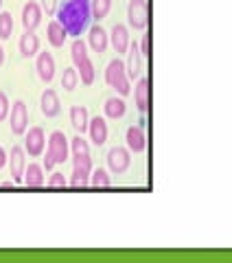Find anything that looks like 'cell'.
<instances>
[{"label": "cell", "mask_w": 232, "mask_h": 263, "mask_svg": "<svg viewBox=\"0 0 232 263\" xmlns=\"http://www.w3.org/2000/svg\"><path fill=\"white\" fill-rule=\"evenodd\" d=\"M9 125H11V132L13 134H27L29 129V110H27V103L18 99L13 105H11V112H9Z\"/></svg>", "instance_id": "obj_6"}, {"label": "cell", "mask_w": 232, "mask_h": 263, "mask_svg": "<svg viewBox=\"0 0 232 263\" xmlns=\"http://www.w3.org/2000/svg\"><path fill=\"white\" fill-rule=\"evenodd\" d=\"M103 112L107 119H121L123 114L127 112V105L123 101V97H110L103 105Z\"/></svg>", "instance_id": "obj_24"}, {"label": "cell", "mask_w": 232, "mask_h": 263, "mask_svg": "<svg viewBox=\"0 0 232 263\" xmlns=\"http://www.w3.org/2000/svg\"><path fill=\"white\" fill-rule=\"evenodd\" d=\"M143 60L145 57H143V53H140L138 42H131L129 51H127V64H125L129 79H136V77L143 75Z\"/></svg>", "instance_id": "obj_14"}, {"label": "cell", "mask_w": 232, "mask_h": 263, "mask_svg": "<svg viewBox=\"0 0 232 263\" xmlns=\"http://www.w3.org/2000/svg\"><path fill=\"white\" fill-rule=\"evenodd\" d=\"M40 7H42V11L48 15V18H53L60 9V0H40Z\"/></svg>", "instance_id": "obj_30"}, {"label": "cell", "mask_w": 232, "mask_h": 263, "mask_svg": "<svg viewBox=\"0 0 232 263\" xmlns=\"http://www.w3.org/2000/svg\"><path fill=\"white\" fill-rule=\"evenodd\" d=\"M68 186L86 189V186H90V176H84V174H79V171H72V178L68 180Z\"/></svg>", "instance_id": "obj_29"}, {"label": "cell", "mask_w": 232, "mask_h": 263, "mask_svg": "<svg viewBox=\"0 0 232 263\" xmlns=\"http://www.w3.org/2000/svg\"><path fill=\"white\" fill-rule=\"evenodd\" d=\"M70 55H72L74 68H77V72H79L81 84L92 86L94 84V77H96V70H94V64H92V60H90V55H88V46H86L84 40H79V37L72 40Z\"/></svg>", "instance_id": "obj_2"}, {"label": "cell", "mask_w": 232, "mask_h": 263, "mask_svg": "<svg viewBox=\"0 0 232 263\" xmlns=\"http://www.w3.org/2000/svg\"><path fill=\"white\" fill-rule=\"evenodd\" d=\"M55 164H57V162H55V158H53V156L46 152V156H44V162H42V167H44V169H48V171H51V169L55 167Z\"/></svg>", "instance_id": "obj_33"}, {"label": "cell", "mask_w": 232, "mask_h": 263, "mask_svg": "<svg viewBox=\"0 0 232 263\" xmlns=\"http://www.w3.org/2000/svg\"><path fill=\"white\" fill-rule=\"evenodd\" d=\"M0 7H3V0H0Z\"/></svg>", "instance_id": "obj_38"}, {"label": "cell", "mask_w": 232, "mask_h": 263, "mask_svg": "<svg viewBox=\"0 0 232 263\" xmlns=\"http://www.w3.org/2000/svg\"><path fill=\"white\" fill-rule=\"evenodd\" d=\"M9 112H11V103H9V97L5 92H0V123L9 119Z\"/></svg>", "instance_id": "obj_31"}, {"label": "cell", "mask_w": 232, "mask_h": 263, "mask_svg": "<svg viewBox=\"0 0 232 263\" xmlns=\"http://www.w3.org/2000/svg\"><path fill=\"white\" fill-rule=\"evenodd\" d=\"M11 186H13V180H11V182H9V180H7V182L0 184V189H11Z\"/></svg>", "instance_id": "obj_36"}, {"label": "cell", "mask_w": 232, "mask_h": 263, "mask_svg": "<svg viewBox=\"0 0 232 263\" xmlns=\"http://www.w3.org/2000/svg\"><path fill=\"white\" fill-rule=\"evenodd\" d=\"M140 53H143V57H149V35H145L143 40H140Z\"/></svg>", "instance_id": "obj_34"}, {"label": "cell", "mask_w": 232, "mask_h": 263, "mask_svg": "<svg viewBox=\"0 0 232 263\" xmlns=\"http://www.w3.org/2000/svg\"><path fill=\"white\" fill-rule=\"evenodd\" d=\"M79 72H77V68H66L64 70V75H62V88L66 90V92H72L74 88L79 86Z\"/></svg>", "instance_id": "obj_27"}, {"label": "cell", "mask_w": 232, "mask_h": 263, "mask_svg": "<svg viewBox=\"0 0 232 263\" xmlns=\"http://www.w3.org/2000/svg\"><path fill=\"white\" fill-rule=\"evenodd\" d=\"M70 152H72V171H79L84 176L92 174V156H90V145L81 134H77L70 141Z\"/></svg>", "instance_id": "obj_4"}, {"label": "cell", "mask_w": 232, "mask_h": 263, "mask_svg": "<svg viewBox=\"0 0 232 263\" xmlns=\"http://www.w3.org/2000/svg\"><path fill=\"white\" fill-rule=\"evenodd\" d=\"M134 101H136L138 112H147V105H149V81H147V77H138V84L134 88Z\"/></svg>", "instance_id": "obj_23"}, {"label": "cell", "mask_w": 232, "mask_h": 263, "mask_svg": "<svg viewBox=\"0 0 232 263\" xmlns=\"http://www.w3.org/2000/svg\"><path fill=\"white\" fill-rule=\"evenodd\" d=\"M13 33V18L9 11H0V40H9Z\"/></svg>", "instance_id": "obj_28"}, {"label": "cell", "mask_w": 232, "mask_h": 263, "mask_svg": "<svg viewBox=\"0 0 232 263\" xmlns=\"http://www.w3.org/2000/svg\"><path fill=\"white\" fill-rule=\"evenodd\" d=\"M70 123H72V127L77 129V134L88 132V125H90L88 108H84V105H72L70 108Z\"/></svg>", "instance_id": "obj_22"}, {"label": "cell", "mask_w": 232, "mask_h": 263, "mask_svg": "<svg viewBox=\"0 0 232 263\" xmlns=\"http://www.w3.org/2000/svg\"><path fill=\"white\" fill-rule=\"evenodd\" d=\"M127 22L131 29L145 31L149 24V7L147 0H129L127 5Z\"/></svg>", "instance_id": "obj_5"}, {"label": "cell", "mask_w": 232, "mask_h": 263, "mask_svg": "<svg viewBox=\"0 0 232 263\" xmlns=\"http://www.w3.org/2000/svg\"><path fill=\"white\" fill-rule=\"evenodd\" d=\"M131 164V152L127 147H114V149L107 152V167H110L112 174L121 176L125 174Z\"/></svg>", "instance_id": "obj_8"}, {"label": "cell", "mask_w": 232, "mask_h": 263, "mask_svg": "<svg viewBox=\"0 0 232 263\" xmlns=\"http://www.w3.org/2000/svg\"><path fill=\"white\" fill-rule=\"evenodd\" d=\"M90 7H92V20L99 22L112 11V0H90Z\"/></svg>", "instance_id": "obj_26"}, {"label": "cell", "mask_w": 232, "mask_h": 263, "mask_svg": "<svg viewBox=\"0 0 232 263\" xmlns=\"http://www.w3.org/2000/svg\"><path fill=\"white\" fill-rule=\"evenodd\" d=\"M105 84L110 86V88H114L116 92H119V97H125V95L131 92L125 62L119 60V57L107 64V68H105Z\"/></svg>", "instance_id": "obj_3"}, {"label": "cell", "mask_w": 232, "mask_h": 263, "mask_svg": "<svg viewBox=\"0 0 232 263\" xmlns=\"http://www.w3.org/2000/svg\"><path fill=\"white\" fill-rule=\"evenodd\" d=\"M3 64H5V48L0 46V66H3Z\"/></svg>", "instance_id": "obj_37"}, {"label": "cell", "mask_w": 232, "mask_h": 263, "mask_svg": "<svg viewBox=\"0 0 232 263\" xmlns=\"http://www.w3.org/2000/svg\"><path fill=\"white\" fill-rule=\"evenodd\" d=\"M40 110H42V114L46 119H53L60 114L62 103H60V97H57V92L53 88H46L42 92V97H40Z\"/></svg>", "instance_id": "obj_15"}, {"label": "cell", "mask_w": 232, "mask_h": 263, "mask_svg": "<svg viewBox=\"0 0 232 263\" xmlns=\"http://www.w3.org/2000/svg\"><path fill=\"white\" fill-rule=\"evenodd\" d=\"M125 141H127V149L134 152V154H143L147 149V138H145V132H143V127H140V125L127 127Z\"/></svg>", "instance_id": "obj_17"}, {"label": "cell", "mask_w": 232, "mask_h": 263, "mask_svg": "<svg viewBox=\"0 0 232 263\" xmlns=\"http://www.w3.org/2000/svg\"><path fill=\"white\" fill-rule=\"evenodd\" d=\"M55 15H57V22L68 31V35L79 37L90 27L92 7H90V0H66Z\"/></svg>", "instance_id": "obj_1"}, {"label": "cell", "mask_w": 232, "mask_h": 263, "mask_svg": "<svg viewBox=\"0 0 232 263\" xmlns=\"http://www.w3.org/2000/svg\"><path fill=\"white\" fill-rule=\"evenodd\" d=\"M18 48L22 57H35L40 53V37L35 35V31H24L20 35Z\"/></svg>", "instance_id": "obj_19"}, {"label": "cell", "mask_w": 232, "mask_h": 263, "mask_svg": "<svg viewBox=\"0 0 232 263\" xmlns=\"http://www.w3.org/2000/svg\"><path fill=\"white\" fill-rule=\"evenodd\" d=\"M44 184V167L37 162H29L24 169V186L29 189H40Z\"/></svg>", "instance_id": "obj_20"}, {"label": "cell", "mask_w": 232, "mask_h": 263, "mask_svg": "<svg viewBox=\"0 0 232 263\" xmlns=\"http://www.w3.org/2000/svg\"><path fill=\"white\" fill-rule=\"evenodd\" d=\"M110 42L114 46L116 55H127L131 40H129V29L125 24H114L112 31H110Z\"/></svg>", "instance_id": "obj_12"}, {"label": "cell", "mask_w": 232, "mask_h": 263, "mask_svg": "<svg viewBox=\"0 0 232 263\" xmlns=\"http://www.w3.org/2000/svg\"><path fill=\"white\" fill-rule=\"evenodd\" d=\"M48 154L55 158L57 164H64L68 160L70 156V145H68V138H66L64 132H53L51 136H48Z\"/></svg>", "instance_id": "obj_7"}, {"label": "cell", "mask_w": 232, "mask_h": 263, "mask_svg": "<svg viewBox=\"0 0 232 263\" xmlns=\"http://www.w3.org/2000/svg\"><path fill=\"white\" fill-rule=\"evenodd\" d=\"M7 162H9V154H7V152L3 149V147H0V169H3Z\"/></svg>", "instance_id": "obj_35"}, {"label": "cell", "mask_w": 232, "mask_h": 263, "mask_svg": "<svg viewBox=\"0 0 232 263\" xmlns=\"http://www.w3.org/2000/svg\"><path fill=\"white\" fill-rule=\"evenodd\" d=\"M90 186L92 189H110L112 186V178L105 169H92L90 174Z\"/></svg>", "instance_id": "obj_25"}, {"label": "cell", "mask_w": 232, "mask_h": 263, "mask_svg": "<svg viewBox=\"0 0 232 263\" xmlns=\"http://www.w3.org/2000/svg\"><path fill=\"white\" fill-rule=\"evenodd\" d=\"M48 186L51 189H64V186H68V180H66V176L62 174V171H55V174L51 176V180H48Z\"/></svg>", "instance_id": "obj_32"}, {"label": "cell", "mask_w": 232, "mask_h": 263, "mask_svg": "<svg viewBox=\"0 0 232 263\" xmlns=\"http://www.w3.org/2000/svg\"><path fill=\"white\" fill-rule=\"evenodd\" d=\"M44 147H46V134L42 127H31L27 129V134H24V152L33 158H37V156L44 154Z\"/></svg>", "instance_id": "obj_9"}, {"label": "cell", "mask_w": 232, "mask_h": 263, "mask_svg": "<svg viewBox=\"0 0 232 263\" xmlns=\"http://www.w3.org/2000/svg\"><path fill=\"white\" fill-rule=\"evenodd\" d=\"M88 44H90V48H92L94 53H99V55L107 51V44H110V35H107V31L101 27V24H94V27H90Z\"/></svg>", "instance_id": "obj_16"}, {"label": "cell", "mask_w": 232, "mask_h": 263, "mask_svg": "<svg viewBox=\"0 0 232 263\" xmlns=\"http://www.w3.org/2000/svg\"><path fill=\"white\" fill-rule=\"evenodd\" d=\"M42 7H40L35 0H29V3H24L22 7V27L24 31H35L40 24H42Z\"/></svg>", "instance_id": "obj_11"}, {"label": "cell", "mask_w": 232, "mask_h": 263, "mask_svg": "<svg viewBox=\"0 0 232 263\" xmlns=\"http://www.w3.org/2000/svg\"><path fill=\"white\" fill-rule=\"evenodd\" d=\"M66 37H68V31H66L64 27L57 20H51L46 27V40L48 44L55 46V48H62L66 44Z\"/></svg>", "instance_id": "obj_21"}, {"label": "cell", "mask_w": 232, "mask_h": 263, "mask_svg": "<svg viewBox=\"0 0 232 263\" xmlns=\"http://www.w3.org/2000/svg\"><path fill=\"white\" fill-rule=\"evenodd\" d=\"M88 134H90V141H92L96 147H103L107 143V123H105V119L103 117L90 119Z\"/></svg>", "instance_id": "obj_18"}, {"label": "cell", "mask_w": 232, "mask_h": 263, "mask_svg": "<svg viewBox=\"0 0 232 263\" xmlns=\"http://www.w3.org/2000/svg\"><path fill=\"white\" fill-rule=\"evenodd\" d=\"M24 169H27V152H24V147H11L9 174L15 184H24Z\"/></svg>", "instance_id": "obj_10"}, {"label": "cell", "mask_w": 232, "mask_h": 263, "mask_svg": "<svg viewBox=\"0 0 232 263\" xmlns=\"http://www.w3.org/2000/svg\"><path fill=\"white\" fill-rule=\"evenodd\" d=\"M35 70H37V77L44 81V84H51L53 77H55V57L44 51V53H37V60H35Z\"/></svg>", "instance_id": "obj_13"}]
</instances>
